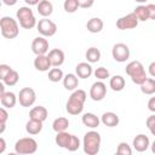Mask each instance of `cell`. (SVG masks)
Here are the masks:
<instances>
[{
  "instance_id": "cell-30",
  "label": "cell",
  "mask_w": 155,
  "mask_h": 155,
  "mask_svg": "<svg viewBox=\"0 0 155 155\" xmlns=\"http://www.w3.org/2000/svg\"><path fill=\"white\" fill-rule=\"evenodd\" d=\"M63 78H64V74H63V70L58 67H53L48 70V80L52 81V82H59V81H63Z\"/></svg>"
},
{
  "instance_id": "cell-21",
  "label": "cell",
  "mask_w": 155,
  "mask_h": 155,
  "mask_svg": "<svg viewBox=\"0 0 155 155\" xmlns=\"http://www.w3.org/2000/svg\"><path fill=\"white\" fill-rule=\"evenodd\" d=\"M81 121H82L84 126H86L88 128H96L101 124V119L93 113H85L81 116Z\"/></svg>"
},
{
  "instance_id": "cell-17",
  "label": "cell",
  "mask_w": 155,
  "mask_h": 155,
  "mask_svg": "<svg viewBox=\"0 0 155 155\" xmlns=\"http://www.w3.org/2000/svg\"><path fill=\"white\" fill-rule=\"evenodd\" d=\"M75 74L79 76V79H88L93 74V69L91 63L88 62H81L75 67Z\"/></svg>"
},
{
  "instance_id": "cell-12",
  "label": "cell",
  "mask_w": 155,
  "mask_h": 155,
  "mask_svg": "<svg viewBox=\"0 0 155 155\" xmlns=\"http://www.w3.org/2000/svg\"><path fill=\"white\" fill-rule=\"evenodd\" d=\"M107 96V85L99 80L92 84L91 88H90V97L92 101L94 102H99L102 99H104V97Z\"/></svg>"
},
{
  "instance_id": "cell-48",
  "label": "cell",
  "mask_w": 155,
  "mask_h": 155,
  "mask_svg": "<svg viewBox=\"0 0 155 155\" xmlns=\"http://www.w3.org/2000/svg\"><path fill=\"white\" fill-rule=\"evenodd\" d=\"M134 1H137V2H139V4H144V2H147L148 0H134Z\"/></svg>"
},
{
  "instance_id": "cell-39",
  "label": "cell",
  "mask_w": 155,
  "mask_h": 155,
  "mask_svg": "<svg viewBox=\"0 0 155 155\" xmlns=\"http://www.w3.org/2000/svg\"><path fill=\"white\" fill-rule=\"evenodd\" d=\"M78 1L81 8H90L94 4V0H78Z\"/></svg>"
},
{
  "instance_id": "cell-43",
  "label": "cell",
  "mask_w": 155,
  "mask_h": 155,
  "mask_svg": "<svg viewBox=\"0 0 155 155\" xmlns=\"http://www.w3.org/2000/svg\"><path fill=\"white\" fill-rule=\"evenodd\" d=\"M5 149H6V142H5L4 137H1L0 138V154H2L5 151Z\"/></svg>"
},
{
  "instance_id": "cell-38",
  "label": "cell",
  "mask_w": 155,
  "mask_h": 155,
  "mask_svg": "<svg viewBox=\"0 0 155 155\" xmlns=\"http://www.w3.org/2000/svg\"><path fill=\"white\" fill-rule=\"evenodd\" d=\"M11 70H12V68L10 65H7V64H0V79L2 80Z\"/></svg>"
},
{
  "instance_id": "cell-13",
  "label": "cell",
  "mask_w": 155,
  "mask_h": 155,
  "mask_svg": "<svg viewBox=\"0 0 155 155\" xmlns=\"http://www.w3.org/2000/svg\"><path fill=\"white\" fill-rule=\"evenodd\" d=\"M31 51L36 56L39 54H46L48 51V41L45 36H38L31 42Z\"/></svg>"
},
{
  "instance_id": "cell-35",
  "label": "cell",
  "mask_w": 155,
  "mask_h": 155,
  "mask_svg": "<svg viewBox=\"0 0 155 155\" xmlns=\"http://www.w3.org/2000/svg\"><path fill=\"white\" fill-rule=\"evenodd\" d=\"M7 119H8V113L6 111V108L5 107L0 108V134H2L5 128H6Z\"/></svg>"
},
{
  "instance_id": "cell-1",
  "label": "cell",
  "mask_w": 155,
  "mask_h": 155,
  "mask_svg": "<svg viewBox=\"0 0 155 155\" xmlns=\"http://www.w3.org/2000/svg\"><path fill=\"white\" fill-rule=\"evenodd\" d=\"M87 94L84 90L76 88L73 91V93L69 96L67 104H65V110L70 115H79L84 110V104L86 102Z\"/></svg>"
},
{
  "instance_id": "cell-23",
  "label": "cell",
  "mask_w": 155,
  "mask_h": 155,
  "mask_svg": "<svg viewBox=\"0 0 155 155\" xmlns=\"http://www.w3.org/2000/svg\"><path fill=\"white\" fill-rule=\"evenodd\" d=\"M17 99H18V96H16L13 92L8 91V92H5L0 96V102H1V105L7 108V109H11L16 105L17 103Z\"/></svg>"
},
{
  "instance_id": "cell-40",
  "label": "cell",
  "mask_w": 155,
  "mask_h": 155,
  "mask_svg": "<svg viewBox=\"0 0 155 155\" xmlns=\"http://www.w3.org/2000/svg\"><path fill=\"white\" fill-rule=\"evenodd\" d=\"M148 12H149V19L155 21V4H148Z\"/></svg>"
},
{
  "instance_id": "cell-9",
  "label": "cell",
  "mask_w": 155,
  "mask_h": 155,
  "mask_svg": "<svg viewBox=\"0 0 155 155\" xmlns=\"http://www.w3.org/2000/svg\"><path fill=\"white\" fill-rule=\"evenodd\" d=\"M130 54H131L130 48H128V46H127L126 44H124V42H117V44H115V45L113 46V48H111V56H113V58H114L116 62H119V63L126 62V61L130 58Z\"/></svg>"
},
{
  "instance_id": "cell-19",
  "label": "cell",
  "mask_w": 155,
  "mask_h": 155,
  "mask_svg": "<svg viewBox=\"0 0 155 155\" xmlns=\"http://www.w3.org/2000/svg\"><path fill=\"white\" fill-rule=\"evenodd\" d=\"M79 86V76L76 74L69 73L67 75H64L63 78V87L67 91H74L76 90Z\"/></svg>"
},
{
  "instance_id": "cell-10",
  "label": "cell",
  "mask_w": 155,
  "mask_h": 155,
  "mask_svg": "<svg viewBox=\"0 0 155 155\" xmlns=\"http://www.w3.org/2000/svg\"><path fill=\"white\" fill-rule=\"evenodd\" d=\"M36 101V93L31 87H23L18 93V102L22 107L29 108Z\"/></svg>"
},
{
  "instance_id": "cell-29",
  "label": "cell",
  "mask_w": 155,
  "mask_h": 155,
  "mask_svg": "<svg viewBox=\"0 0 155 155\" xmlns=\"http://www.w3.org/2000/svg\"><path fill=\"white\" fill-rule=\"evenodd\" d=\"M85 56H86V59H87L88 63H97L101 59V51L97 47L92 46V47L87 48Z\"/></svg>"
},
{
  "instance_id": "cell-46",
  "label": "cell",
  "mask_w": 155,
  "mask_h": 155,
  "mask_svg": "<svg viewBox=\"0 0 155 155\" xmlns=\"http://www.w3.org/2000/svg\"><path fill=\"white\" fill-rule=\"evenodd\" d=\"M2 93H5V85L4 84H0V96Z\"/></svg>"
},
{
  "instance_id": "cell-3",
  "label": "cell",
  "mask_w": 155,
  "mask_h": 155,
  "mask_svg": "<svg viewBox=\"0 0 155 155\" xmlns=\"http://www.w3.org/2000/svg\"><path fill=\"white\" fill-rule=\"evenodd\" d=\"M54 142L59 148L67 149L69 151H76L80 148V139L71 133H68L67 131L63 132H57L54 137Z\"/></svg>"
},
{
  "instance_id": "cell-24",
  "label": "cell",
  "mask_w": 155,
  "mask_h": 155,
  "mask_svg": "<svg viewBox=\"0 0 155 155\" xmlns=\"http://www.w3.org/2000/svg\"><path fill=\"white\" fill-rule=\"evenodd\" d=\"M36 6H38V13L42 17H50L53 13V5L50 0H41Z\"/></svg>"
},
{
  "instance_id": "cell-26",
  "label": "cell",
  "mask_w": 155,
  "mask_h": 155,
  "mask_svg": "<svg viewBox=\"0 0 155 155\" xmlns=\"http://www.w3.org/2000/svg\"><path fill=\"white\" fill-rule=\"evenodd\" d=\"M25 131L31 136L39 134L42 131V121L29 119V121L25 124Z\"/></svg>"
},
{
  "instance_id": "cell-8",
  "label": "cell",
  "mask_w": 155,
  "mask_h": 155,
  "mask_svg": "<svg viewBox=\"0 0 155 155\" xmlns=\"http://www.w3.org/2000/svg\"><path fill=\"white\" fill-rule=\"evenodd\" d=\"M36 29L40 33L41 36H45V38H50V36H53L57 31V24L48 19L47 17H42L38 24H36Z\"/></svg>"
},
{
  "instance_id": "cell-28",
  "label": "cell",
  "mask_w": 155,
  "mask_h": 155,
  "mask_svg": "<svg viewBox=\"0 0 155 155\" xmlns=\"http://www.w3.org/2000/svg\"><path fill=\"white\" fill-rule=\"evenodd\" d=\"M140 91L144 94H154L155 93V79L151 78H147L140 85Z\"/></svg>"
},
{
  "instance_id": "cell-5",
  "label": "cell",
  "mask_w": 155,
  "mask_h": 155,
  "mask_svg": "<svg viewBox=\"0 0 155 155\" xmlns=\"http://www.w3.org/2000/svg\"><path fill=\"white\" fill-rule=\"evenodd\" d=\"M16 17H17V21H18L19 25L23 29H33L38 24L36 18L34 16V12L29 6L19 7L16 12Z\"/></svg>"
},
{
  "instance_id": "cell-25",
  "label": "cell",
  "mask_w": 155,
  "mask_h": 155,
  "mask_svg": "<svg viewBox=\"0 0 155 155\" xmlns=\"http://www.w3.org/2000/svg\"><path fill=\"white\" fill-rule=\"evenodd\" d=\"M125 85H126L125 78L121 75H114L109 79V87L115 92L122 91L125 88Z\"/></svg>"
},
{
  "instance_id": "cell-45",
  "label": "cell",
  "mask_w": 155,
  "mask_h": 155,
  "mask_svg": "<svg viewBox=\"0 0 155 155\" xmlns=\"http://www.w3.org/2000/svg\"><path fill=\"white\" fill-rule=\"evenodd\" d=\"M18 0H2V2L6 5V6H13L17 4Z\"/></svg>"
},
{
  "instance_id": "cell-32",
  "label": "cell",
  "mask_w": 155,
  "mask_h": 155,
  "mask_svg": "<svg viewBox=\"0 0 155 155\" xmlns=\"http://www.w3.org/2000/svg\"><path fill=\"white\" fill-rule=\"evenodd\" d=\"M133 13L137 16L138 21H142V22H145L149 19V12H148V7L147 5H139L134 8Z\"/></svg>"
},
{
  "instance_id": "cell-16",
  "label": "cell",
  "mask_w": 155,
  "mask_h": 155,
  "mask_svg": "<svg viewBox=\"0 0 155 155\" xmlns=\"http://www.w3.org/2000/svg\"><path fill=\"white\" fill-rule=\"evenodd\" d=\"M52 67L51 61L48 58V56L46 54H39L35 57L34 59V68L39 71H48L50 68Z\"/></svg>"
},
{
  "instance_id": "cell-34",
  "label": "cell",
  "mask_w": 155,
  "mask_h": 155,
  "mask_svg": "<svg viewBox=\"0 0 155 155\" xmlns=\"http://www.w3.org/2000/svg\"><path fill=\"white\" fill-rule=\"evenodd\" d=\"M93 75L94 78H97L98 80H105L108 78H110V73L107 68L104 67H98L96 68V70H93Z\"/></svg>"
},
{
  "instance_id": "cell-47",
  "label": "cell",
  "mask_w": 155,
  "mask_h": 155,
  "mask_svg": "<svg viewBox=\"0 0 155 155\" xmlns=\"http://www.w3.org/2000/svg\"><path fill=\"white\" fill-rule=\"evenodd\" d=\"M150 148H151V151L155 154V139L153 140V143H151V145H150Z\"/></svg>"
},
{
  "instance_id": "cell-18",
  "label": "cell",
  "mask_w": 155,
  "mask_h": 155,
  "mask_svg": "<svg viewBox=\"0 0 155 155\" xmlns=\"http://www.w3.org/2000/svg\"><path fill=\"white\" fill-rule=\"evenodd\" d=\"M101 122L107 126V127H115L119 125L120 122V119L117 116L116 113L114 111H107V113H103V115L101 116Z\"/></svg>"
},
{
  "instance_id": "cell-4",
  "label": "cell",
  "mask_w": 155,
  "mask_h": 155,
  "mask_svg": "<svg viewBox=\"0 0 155 155\" xmlns=\"http://www.w3.org/2000/svg\"><path fill=\"white\" fill-rule=\"evenodd\" d=\"M126 74L131 78L132 82L136 85H140L148 76H147V71L143 67V64L139 61H132L126 65L125 69Z\"/></svg>"
},
{
  "instance_id": "cell-44",
  "label": "cell",
  "mask_w": 155,
  "mask_h": 155,
  "mask_svg": "<svg viewBox=\"0 0 155 155\" xmlns=\"http://www.w3.org/2000/svg\"><path fill=\"white\" fill-rule=\"evenodd\" d=\"M24 1H25V4L28 6H34V5H38L41 0H24Z\"/></svg>"
},
{
  "instance_id": "cell-14",
  "label": "cell",
  "mask_w": 155,
  "mask_h": 155,
  "mask_svg": "<svg viewBox=\"0 0 155 155\" xmlns=\"http://www.w3.org/2000/svg\"><path fill=\"white\" fill-rule=\"evenodd\" d=\"M133 149L138 153H143L149 147H150V140H149V137L143 134V133H139L137 134L134 138H133Z\"/></svg>"
},
{
  "instance_id": "cell-42",
  "label": "cell",
  "mask_w": 155,
  "mask_h": 155,
  "mask_svg": "<svg viewBox=\"0 0 155 155\" xmlns=\"http://www.w3.org/2000/svg\"><path fill=\"white\" fill-rule=\"evenodd\" d=\"M148 73H149L153 78H155V61L149 64V67H148Z\"/></svg>"
},
{
  "instance_id": "cell-6",
  "label": "cell",
  "mask_w": 155,
  "mask_h": 155,
  "mask_svg": "<svg viewBox=\"0 0 155 155\" xmlns=\"http://www.w3.org/2000/svg\"><path fill=\"white\" fill-rule=\"evenodd\" d=\"M0 30L5 39H15L19 34L18 22L10 16H4L0 19Z\"/></svg>"
},
{
  "instance_id": "cell-22",
  "label": "cell",
  "mask_w": 155,
  "mask_h": 155,
  "mask_svg": "<svg viewBox=\"0 0 155 155\" xmlns=\"http://www.w3.org/2000/svg\"><path fill=\"white\" fill-rule=\"evenodd\" d=\"M104 27V23H103V19H101L99 17H92L87 21L86 23V28L90 33L92 34H97V33H101L102 29Z\"/></svg>"
},
{
  "instance_id": "cell-41",
  "label": "cell",
  "mask_w": 155,
  "mask_h": 155,
  "mask_svg": "<svg viewBox=\"0 0 155 155\" xmlns=\"http://www.w3.org/2000/svg\"><path fill=\"white\" fill-rule=\"evenodd\" d=\"M148 109L153 113H155V96L151 97L149 101H148Z\"/></svg>"
},
{
  "instance_id": "cell-36",
  "label": "cell",
  "mask_w": 155,
  "mask_h": 155,
  "mask_svg": "<svg viewBox=\"0 0 155 155\" xmlns=\"http://www.w3.org/2000/svg\"><path fill=\"white\" fill-rule=\"evenodd\" d=\"M116 154H119V155H131L132 149L126 142H120L117 148H116Z\"/></svg>"
},
{
  "instance_id": "cell-33",
  "label": "cell",
  "mask_w": 155,
  "mask_h": 155,
  "mask_svg": "<svg viewBox=\"0 0 155 155\" xmlns=\"http://www.w3.org/2000/svg\"><path fill=\"white\" fill-rule=\"evenodd\" d=\"M79 7H80V5H79L78 0H64V2H63V8L67 13H74L78 11Z\"/></svg>"
},
{
  "instance_id": "cell-20",
  "label": "cell",
  "mask_w": 155,
  "mask_h": 155,
  "mask_svg": "<svg viewBox=\"0 0 155 155\" xmlns=\"http://www.w3.org/2000/svg\"><path fill=\"white\" fill-rule=\"evenodd\" d=\"M48 116V111L45 107L42 105H38V107H34L30 109L29 111V117L30 119H34V120H39V121H45Z\"/></svg>"
},
{
  "instance_id": "cell-15",
  "label": "cell",
  "mask_w": 155,
  "mask_h": 155,
  "mask_svg": "<svg viewBox=\"0 0 155 155\" xmlns=\"http://www.w3.org/2000/svg\"><path fill=\"white\" fill-rule=\"evenodd\" d=\"M47 56L51 61L52 67H61L65 61V54L61 48H52Z\"/></svg>"
},
{
  "instance_id": "cell-31",
  "label": "cell",
  "mask_w": 155,
  "mask_h": 155,
  "mask_svg": "<svg viewBox=\"0 0 155 155\" xmlns=\"http://www.w3.org/2000/svg\"><path fill=\"white\" fill-rule=\"evenodd\" d=\"M19 80V74L17 70L12 69L4 79H2V82L6 85V86H15Z\"/></svg>"
},
{
  "instance_id": "cell-27",
  "label": "cell",
  "mask_w": 155,
  "mask_h": 155,
  "mask_svg": "<svg viewBox=\"0 0 155 155\" xmlns=\"http://www.w3.org/2000/svg\"><path fill=\"white\" fill-rule=\"evenodd\" d=\"M69 127V120L67 117H57L53 120L52 122V130L57 133V132H63V131H67V128Z\"/></svg>"
},
{
  "instance_id": "cell-37",
  "label": "cell",
  "mask_w": 155,
  "mask_h": 155,
  "mask_svg": "<svg viewBox=\"0 0 155 155\" xmlns=\"http://www.w3.org/2000/svg\"><path fill=\"white\" fill-rule=\"evenodd\" d=\"M145 125H147L148 130L150 131V133H151L153 136H155V114L148 116V119H147V121H145Z\"/></svg>"
},
{
  "instance_id": "cell-7",
  "label": "cell",
  "mask_w": 155,
  "mask_h": 155,
  "mask_svg": "<svg viewBox=\"0 0 155 155\" xmlns=\"http://www.w3.org/2000/svg\"><path fill=\"white\" fill-rule=\"evenodd\" d=\"M38 150V142L31 137L19 138L15 143V153L19 155H30Z\"/></svg>"
},
{
  "instance_id": "cell-2",
  "label": "cell",
  "mask_w": 155,
  "mask_h": 155,
  "mask_svg": "<svg viewBox=\"0 0 155 155\" xmlns=\"http://www.w3.org/2000/svg\"><path fill=\"white\" fill-rule=\"evenodd\" d=\"M101 143H102V138L97 131L86 132L84 136V139H82V148H84L85 154L96 155L97 153H99Z\"/></svg>"
},
{
  "instance_id": "cell-11",
  "label": "cell",
  "mask_w": 155,
  "mask_h": 155,
  "mask_svg": "<svg viewBox=\"0 0 155 155\" xmlns=\"http://www.w3.org/2000/svg\"><path fill=\"white\" fill-rule=\"evenodd\" d=\"M138 18L137 16L131 12L126 16H122L120 17L117 21H116V27L120 29V30H128V29H133L138 25Z\"/></svg>"
}]
</instances>
